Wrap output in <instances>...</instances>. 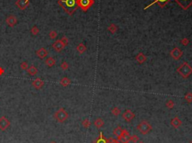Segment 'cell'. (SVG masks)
Returning a JSON list of instances; mask_svg holds the SVG:
<instances>
[{
    "instance_id": "34",
    "label": "cell",
    "mask_w": 192,
    "mask_h": 143,
    "mask_svg": "<svg viewBox=\"0 0 192 143\" xmlns=\"http://www.w3.org/2000/svg\"><path fill=\"white\" fill-rule=\"evenodd\" d=\"M29 65L26 62H23L21 64H20V68L23 70H27L28 68H29Z\"/></svg>"
},
{
    "instance_id": "29",
    "label": "cell",
    "mask_w": 192,
    "mask_h": 143,
    "mask_svg": "<svg viewBox=\"0 0 192 143\" xmlns=\"http://www.w3.org/2000/svg\"><path fill=\"white\" fill-rule=\"evenodd\" d=\"M111 112L113 116H118L121 114V110L118 108V107H114L113 109H112Z\"/></svg>"
},
{
    "instance_id": "22",
    "label": "cell",
    "mask_w": 192,
    "mask_h": 143,
    "mask_svg": "<svg viewBox=\"0 0 192 143\" xmlns=\"http://www.w3.org/2000/svg\"><path fill=\"white\" fill-rule=\"evenodd\" d=\"M71 79L68 78V77H63V78L60 80V84H61V85L63 86V87H67V86H68L69 85L71 84Z\"/></svg>"
},
{
    "instance_id": "35",
    "label": "cell",
    "mask_w": 192,
    "mask_h": 143,
    "mask_svg": "<svg viewBox=\"0 0 192 143\" xmlns=\"http://www.w3.org/2000/svg\"><path fill=\"white\" fill-rule=\"evenodd\" d=\"M61 41L62 42V44H64V46L65 47H66V46H68V44L69 43V40L68 38L66 37V36H63L62 38H61Z\"/></svg>"
},
{
    "instance_id": "33",
    "label": "cell",
    "mask_w": 192,
    "mask_h": 143,
    "mask_svg": "<svg viewBox=\"0 0 192 143\" xmlns=\"http://www.w3.org/2000/svg\"><path fill=\"white\" fill-rule=\"evenodd\" d=\"M49 37H50L51 39H55L57 37V32H56L55 30H51V31L49 32Z\"/></svg>"
},
{
    "instance_id": "36",
    "label": "cell",
    "mask_w": 192,
    "mask_h": 143,
    "mask_svg": "<svg viewBox=\"0 0 192 143\" xmlns=\"http://www.w3.org/2000/svg\"><path fill=\"white\" fill-rule=\"evenodd\" d=\"M60 67H61V68L63 70H68L69 67V65L68 62H63L61 65H60Z\"/></svg>"
},
{
    "instance_id": "2",
    "label": "cell",
    "mask_w": 192,
    "mask_h": 143,
    "mask_svg": "<svg viewBox=\"0 0 192 143\" xmlns=\"http://www.w3.org/2000/svg\"><path fill=\"white\" fill-rule=\"evenodd\" d=\"M177 72L183 77L186 79L192 74V67L188 62H184L177 68Z\"/></svg>"
},
{
    "instance_id": "27",
    "label": "cell",
    "mask_w": 192,
    "mask_h": 143,
    "mask_svg": "<svg viewBox=\"0 0 192 143\" xmlns=\"http://www.w3.org/2000/svg\"><path fill=\"white\" fill-rule=\"evenodd\" d=\"M30 32H31V33H32V35H38V33H39V32H40V30H39V28H38V27L36 26H32V28H31V30H30Z\"/></svg>"
},
{
    "instance_id": "1",
    "label": "cell",
    "mask_w": 192,
    "mask_h": 143,
    "mask_svg": "<svg viewBox=\"0 0 192 143\" xmlns=\"http://www.w3.org/2000/svg\"><path fill=\"white\" fill-rule=\"evenodd\" d=\"M57 3L70 16L73 15L79 8L77 0H58Z\"/></svg>"
},
{
    "instance_id": "10",
    "label": "cell",
    "mask_w": 192,
    "mask_h": 143,
    "mask_svg": "<svg viewBox=\"0 0 192 143\" xmlns=\"http://www.w3.org/2000/svg\"><path fill=\"white\" fill-rule=\"evenodd\" d=\"M134 117H135V114L131 109H126L122 114V118L127 122L131 121L134 118Z\"/></svg>"
},
{
    "instance_id": "19",
    "label": "cell",
    "mask_w": 192,
    "mask_h": 143,
    "mask_svg": "<svg viewBox=\"0 0 192 143\" xmlns=\"http://www.w3.org/2000/svg\"><path fill=\"white\" fill-rule=\"evenodd\" d=\"M92 143H107V139L104 136L103 133L100 132L99 136L98 137V139H96L95 141H93Z\"/></svg>"
},
{
    "instance_id": "7",
    "label": "cell",
    "mask_w": 192,
    "mask_h": 143,
    "mask_svg": "<svg viewBox=\"0 0 192 143\" xmlns=\"http://www.w3.org/2000/svg\"><path fill=\"white\" fill-rule=\"evenodd\" d=\"M130 137H131V136H130L128 131L125 129H123L122 135L119 137H118L117 139H118V141H119L120 143H128L130 141Z\"/></svg>"
},
{
    "instance_id": "26",
    "label": "cell",
    "mask_w": 192,
    "mask_h": 143,
    "mask_svg": "<svg viewBox=\"0 0 192 143\" xmlns=\"http://www.w3.org/2000/svg\"><path fill=\"white\" fill-rule=\"evenodd\" d=\"M117 29H118V27L116 26L114 23H112L110 24L109 27L107 28V30L110 32L111 34H115L116 32H117Z\"/></svg>"
},
{
    "instance_id": "23",
    "label": "cell",
    "mask_w": 192,
    "mask_h": 143,
    "mask_svg": "<svg viewBox=\"0 0 192 143\" xmlns=\"http://www.w3.org/2000/svg\"><path fill=\"white\" fill-rule=\"evenodd\" d=\"M94 124H95V126L98 129H100V128H101V127L104 126V121L102 120V118H97L95 121Z\"/></svg>"
},
{
    "instance_id": "9",
    "label": "cell",
    "mask_w": 192,
    "mask_h": 143,
    "mask_svg": "<svg viewBox=\"0 0 192 143\" xmlns=\"http://www.w3.org/2000/svg\"><path fill=\"white\" fill-rule=\"evenodd\" d=\"M179 5L184 10L188 9L192 5V0H175Z\"/></svg>"
},
{
    "instance_id": "15",
    "label": "cell",
    "mask_w": 192,
    "mask_h": 143,
    "mask_svg": "<svg viewBox=\"0 0 192 143\" xmlns=\"http://www.w3.org/2000/svg\"><path fill=\"white\" fill-rule=\"evenodd\" d=\"M170 0H153V2H152L151 4H149L148 6H146L145 8H144V10H146L147 8H149V7H151L152 5H154V4H158V6H160L161 8H164L165 5L170 2Z\"/></svg>"
},
{
    "instance_id": "17",
    "label": "cell",
    "mask_w": 192,
    "mask_h": 143,
    "mask_svg": "<svg viewBox=\"0 0 192 143\" xmlns=\"http://www.w3.org/2000/svg\"><path fill=\"white\" fill-rule=\"evenodd\" d=\"M170 124L174 127V128H179L182 125V121L179 119V118L176 116L174 117L170 121Z\"/></svg>"
},
{
    "instance_id": "6",
    "label": "cell",
    "mask_w": 192,
    "mask_h": 143,
    "mask_svg": "<svg viewBox=\"0 0 192 143\" xmlns=\"http://www.w3.org/2000/svg\"><path fill=\"white\" fill-rule=\"evenodd\" d=\"M11 126V122L8 118L5 116H2L0 118V130L5 131Z\"/></svg>"
},
{
    "instance_id": "8",
    "label": "cell",
    "mask_w": 192,
    "mask_h": 143,
    "mask_svg": "<svg viewBox=\"0 0 192 143\" xmlns=\"http://www.w3.org/2000/svg\"><path fill=\"white\" fill-rule=\"evenodd\" d=\"M170 56L174 59V60H179L181 57H182V55H183V52L182 51L178 48V47H175V48H173L170 52Z\"/></svg>"
},
{
    "instance_id": "11",
    "label": "cell",
    "mask_w": 192,
    "mask_h": 143,
    "mask_svg": "<svg viewBox=\"0 0 192 143\" xmlns=\"http://www.w3.org/2000/svg\"><path fill=\"white\" fill-rule=\"evenodd\" d=\"M52 47H53V49L55 50L56 52H61V51H62L65 47L64 46V44H62V42L61 41V40L59 39L56 40L55 42L52 44Z\"/></svg>"
},
{
    "instance_id": "32",
    "label": "cell",
    "mask_w": 192,
    "mask_h": 143,
    "mask_svg": "<svg viewBox=\"0 0 192 143\" xmlns=\"http://www.w3.org/2000/svg\"><path fill=\"white\" fill-rule=\"evenodd\" d=\"M166 106H167L169 109H173V108L174 107V102H173V101H172V100L168 101L166 103Z\"/></svg>"
},
{
    "instance_id": "25",
    "label": "cell",
    "mask_w": 192,
    "mask_h": 143,
    "mask_svg": "<svg viewBox=\"0 0 192 143\" xmlns=\"http://www.w3.org/2000/svg\"><path fill=\"white\" fill-rule=\"evenodd\" d=\"M77 52H79V53L83 54V52H85L86 51V47L83 43H80L77 46Z\"/></svg>"
},
{
    "instance_id": "21",
    "label": "cell",
    "mask_w": 192,
    "mask_h": 143,
    "mask_svg": "<svg viewBox=\"0 0 192 143\" xmlns=\"http://www.w3.org/2000/svg\"><path fill=\"white\" fill-rule=\"evenodd\" d=\"M56 59L53 57H48L45 60V64L47 66L50 67H52L53 66H54L56 65Z\"/></svg>"
},
{
    "instance_id": "20",
    "label": "cell",
    "mask_w": 192,
    "mask_h": 143,
    "mask_svg": "<svg viewBox=\"0 0 192 143\" xmlns=\"http://www.w3.org/2000/svg\"><path fill=\"white\" fill-rule=\"evenodd\" d=\"M38 68L34 65H31L30 67H29L27 70V73L30 76H35L38 74Z\"/></svg>"
},
{
    "instance_id": "39",
    "label": "cell",
    "mask_w": 192,
    "mask_h": 143,
    "mask_svg": "<svg viewBox=\"0 0 192 143\" xmlns=\"http://www.w3.org/2000/svg\"><path fill=\"white\" fill-rule=\"evenodd\" d=\"M4 73H5V70L2 67H0V76H2Z\"/></svg>"
},
{
    "instance_id": "24",
    "label": "cell",
    "mask_w": 192,
    "mask_h": 143,
    "mask_svg": "<svg viewBox=\"0 0 192 143\" xmlns=\"http://www.w3.org/2000/svg\"><path fill=\"white\" fill-rule=\"evenodd\" d=\"M122 127H120V126H118V127H116L113 131V135L114 136H116L117 138L118 137H119L121 135H122Z\"/></svg>"
},
{
    "instance_id": "38",
    "label": "cell",
    "mask_w": 192,
    "mask_h": 143,
    "mask_svg": "<svg viewBox=\"0 0 192 143\" xmlns=\"http://www.w3.org/2000/svg\"><path fill=\"white\" fill-rule=\"evenodd\" d=\"M107 143H120L119 141H118L117 139H107Z\"/></svg>"
},
{
    "instance_id": "12",
    "label": "cell",
    "mask_w": 192,
    "mask_h": 143,
    "mask_svg": "<svg viewBox=\"0 0 192 143\" xmlns=\"http://www.w3.org/2000/svg\"><path fill=\"white\" fill-rule=\"evenodd\" d=\"M15 5L20 10H26L29 5V0H17Z\"/></svg>"
},
{
    "instance_id": "42",
    "label": "cell",
    "mask_w": 192,
    "mask_h": 143,
    "mask_svg": "<svg viewBox=\"0 0 192 143\" xmlns=\"http://www.w3.org/2000/svg\"><path fill=\"white\" fill-rule=\"evenodd\" d=\"M190 143H192V141H191V142H190Z\"/></svg>"
},
{
    "instance_id": "41",
    "label": "cell",
    "mask_w": 192,
    "mask_h": 143,
    "mask_svg": "<svg viewBox=\"0 0 192 143\" xmlns=\"http://www.w3.org/2000/svg\"><path fill=\"white\" fill-rule=\"evenodd\" d=\"M50 143H56V142H51Z\"/></svg>"
},
{
    "instance_id": "5",
    "label": "cell",
    "mask_w": 192,
    "mask_h": 143,
    "mask_svg": "<svg viewBox=\"0 0 192 143\" xmlns=\"http://www.w3.org/2000/svg\"><path fill=\"white\" fill-rule=\"evenodd\" d=\"M95 3L94 0H77L78 7L83 11H87Z\"/></svg>"
},
{
    "instance_id": "4",
    "label": "cell",
    "mask_w": 192,
    "mask_h": 143,
    "mask_svg": "<svg viewBox=\"0 0 192 143\" xmlns=\"http://www.w3.org/2000/svg\"><path fill=\"white\" fill-rule=\"evenodd\" d=\"M137 130L143 135H146L149 133L152 129V125L146 121H141L137 126Z\"/></svg>"
},
{
    "instance_id": "31",
    "label": "cell",
    "mask_w": 192,
    "mask_h": 143,
    "mask_svg": "<svg viewBox=\"0 0 192 143\" xmlns=\"http://www.w3.org/2000/svg\"><path fill=\"white\" fill-rule=\"evenodd\" d=\"M139 140H140V138L137 135H133V136H131L130 137V141H131L132 142L137 143L139 142Z\"/></svg>"
},
{
    "instance_id": "18",
    "label": "cell",
    "mask_w": 192,
    "mask_h": 143,
    "mask_svg": "<svg viewBox=\"0 0 192 143\" xmlns=\"http://www.w3.org/2000/svg\"><path fill=\"white\" fill-rule=\"evenodd\" d=\"M135 59H136V61H137L139 64H143V63H144L146 61L147 58H146V56L143 52H139L137 55H136Z\"/></svg>"
},
{
    "instance_id": "28",
    "label": "cell",
    "mask_w": 192,
    "mask_h": 143,
    "mask_svg": "<svg viewBox=\"0 0 192 143\" xmlns=\"http://www.w3.org/2000/svg\"><path fill=\"white\" fill-rule=\"evenodd\" d=\"M82 125L84 128H89L91 126V121L89 119H84L82 121Z\"/></svg>"
},
{
    "instance_id": "3",
    "label": "cell",
    "mask_w": 192,
    "mask_h": 143,
    "mask_svg": "<svg viewBox=\"0 0 192 143\" xmlns=\"http://www.w3.org/2000/svg\"><path fill=\"white\" fill-rule=\"evenodd\" d=\"M68 113L64 108L59 109L53 114V118L59 123H64L68 118Z\"/></svg>"
},
{
    "instance_id": "13",
    "label": "cell",
    "mask_w": 192,
    "mask_h": 143,
    "mask_svg": "<svg viewBox=\"0 0 192 143\" xmlns=\"http://www.w3.org/2000/svg\"><path fill=\"white\" fill-rule=\"evenodd\" d=\"M6 23L8 24V26L10 27H14L17 23V18L16 17V16L14 15H9L6 20H5Z\"/></svg>"
},
{
    "instance_id": "30",
    "label": "cell",
    "mask_w": 192,
    "mask_h": 143,
    "mask_svg": "<svg viewBox=\"0 0 192 143\" xmlns=\"http://www.w3.org/2000/svg\"><path fill=\"white\" fill-rule=\"evenodd\" d=\"M185 100L188 102V103H191L192 102V93L191 92H188L185 95Z\"/></svg>"
},
{
    "instance_id": "40",
    "label": "cell",
    "mask_w": 192,
    "mask_h": 143,
    "mask_svg": "<svg viewBox=\"0 0 192 143\" xmlns=\"http://www.w3.org/2000/svg\"><path fill=\"white\" fill-rule=\"evenodd\" d=\"M137 143H145V142H143V141H139Z\"/></svg>"
},
{
    "instance_id": "37",
    "label": "cell",
    "mask_w": 192,
    "mask_h": 143,
    "mask_svg": "<svg viewBox=\"0 0 192 143\" xmlns=\"http://www.w3.org/2000/svg\"><path fill=\"white\" fill-rule=\"evenodd\" d=\"M189 39L188 38H183V39H182L180 40V43H181V44H182L183 46H187L188 44H189Z\"/></svg>"
},
{
    "instance_id": "14",
    "label": "cell",
    "mask_w": 192,
    "mask_h": 143,
    "mask_svg": "<svg viewBox=\"0 0 192 143\" xmlns=\"http://www.w3.org/2000/svg\"><path fill=\"white\" fill-rule=\"evenodd\" d=\"M32 86L36 89L37 90H40L41 89L43 88L44 85V82L40 78H36L35 79H34L32 82Z\"/></svg>"
},
{
    "instance_id": "16",
    "label": "cell",
    "mask_w": 192,
    "mask_h": 143,
    "mask_svg": "<svg viewBox=\"0 0 192 143\" xmlns=\"http://www.w3.org/2000/svg\"><path fill=\"white\" fill-rule=\"evenodd\" d=\"M35 53H36V55H38V57L40 58L41 59H45V58L48 55V51H47L45 48H44V47L40 48L39 50H38L35 52Z\"/></svg>"
}]
</instances>
